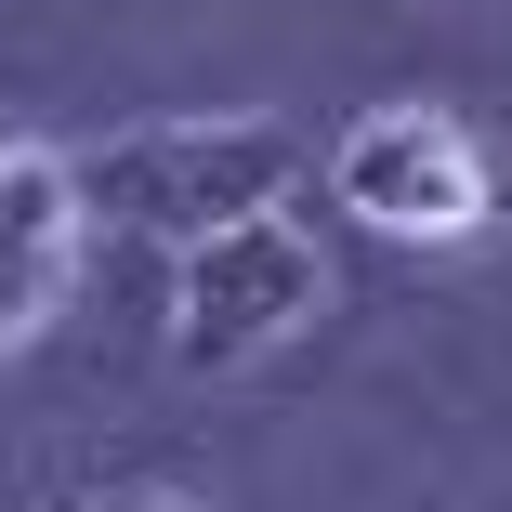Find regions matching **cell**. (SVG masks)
Returning a JSON list of instances; mask_svg holds the SVG:
<instances>
[{"label": "cell", "mask_w": 512, "mask_h": 512, "mask_svg": "<svg viewBox=\"0 0 512 512\" xmlns=\"http://www.w3.org/2000/svg\"><path fill=\"white\" fill-rule=\"evenodd\" d=\"M79 263V197H66V158L0 132V368H14L53 316V289Z\"/></svg>", "instance_id": "277c9868"}, {"label": "cell", "mask_w": 512, "mask_h": 512, "mask_svg": "<svg viewBox=\"0 0 512 512\" xmlns=\"http://www.w3.org/2000/svg\"><path fill=\"white\" fill-rule=\"evenodd\" d=\"M289 171H302V145L276 119H158V132H119V145L66 158V197H79V224L106 211V224L184 250V237H224V224L276 211Z\"/></svg>", "instance_id": "6da1fadb"}, {"label": "cell", "mask_w": 512, "mask_h": 512, "mask_svg": "<svg viewBox=\"0 0 512 512\" xmlns=\"http://www.w3.org/2000/svg\"><path fill=\"white\" fill-rule=\"evenodd\" d=\"M329 197H342L368 237H473L499 184H486V145L447 106H368L329 145Z\"/></svg>", "instance_id": "3957f363"}, {"label": "cell", "mask_w": 512, "mask_h": 512, "mask_svg": "<svg viewBox=\"0 0 512 512\" xmlns=\"http://www.w3.org/2000/svg\"><path fill=\"white\" fill-rule=\"evenodd\" d=\"M316 302H329V263L302 250V224H276V211H250L224 237H184V263H171V368L224 381V368L302 342Z\"/></svg>", "instance_id": "7a4b0ae2"}, {"label": "cell", "mask_w": 512, "mask_h": 512, "mask_svg": "<svg viewBox=\"0 0 512 512\" xmlns=\"http://www.w3.org/2000/svg\"><path fill=\"white\" fill-rule=\"evenodd\" d=\"M145 512H211V499H145Z\"/></svg>", "instance_id": "5b68a950"}]
</instances>
